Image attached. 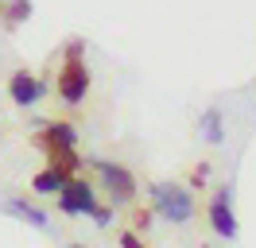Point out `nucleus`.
Wrapping results in <instances>:
<instances>
[{"label":"nucleus","instance_id":"obj_8","mask_svg":"<svg viewBox=\"0 0 256 248\" xmlns=\"http://www.w3.org/2000/svg\"><path fill=\"white\" fill-rule=\"evenodd\" d=\"M66 178H70L66 170H58V167H50V163H47L43 170H35L32 190H35V194H58V190L66 186Z\"/></svg>","mask_w":256,"mask_h":248},{"label":"nucleus","instance_id":"obj_9","mask_svg":"<svg viewBox=\"0 0 256 248\" xmlns=\"http://www.w3.org/2000/svg\"><path fill=\"white\" fill-rule=\"evenodd\" d=\"M0 20L4 28H20L32 20V0H0Z\"/></svg>","mask_w":256,"mask_h":248},{"label":"nucleus","instance_id":"obj_11","mask_svg":"<svg viewBox=\"0 0 256 248\" xmlns=\"http://www.w3.org/2000/svg\"><path fill=\"white\" fill-rule=\"evenodd\" d=\"M4 210H12V214H16L20 221H28V225H35V229H47V225H50V221H47V214H39L32 202H24V198L4 202Z\"/></svg>","mask_w":256,"mask_h":248},{"label":"nucleus","instance_id":"obj_13","mask_svg":"<svg viewBox=\"0 0 256 248\" xmlns=\"http://www.w3.org/2000/svg\"><path fill=\"white\" fill-rule=\"evenodd\" d=\"M90 217H94V221L101 225V229H109V225H112V217H116V210H112V206H101V202H97V206H94V214H90Z\"/></svg>","mask_w":256,"mask_h":248},{"label":"nucleus","instance_id":"obj_7","mask_svg":"<svg viewBox=\"0 0 256 248\" xmlns=\"http://www.w3.org/2000/svg\"><path fill=\"white\" fill-rule=\"evenodd\" d=\"M35 144L43 152H54V148H78V128L70 120H50L35 132Z\"/></svg>","mask_w":256,"mask_h":248},{"label":"nucleus","instance_id":"obj_14","mask_svg":"<svg viewBox=\"0 0 256 248\" xmlns=\"http://www.w3.org/2000/svg\"><path fill=\"white\" fill-rule=\"evenodd\" d=\"M206 178H210V163H198L190 174V186H206Z\"/></svg>","mask_w":256,"mask_h":248},{"label":"nucleus","instance_id":"obj_6","mask_svg":"<svg viewBox=\"0 0 256 248\" xmlns=\"http://www.w3.org/2000/svg\"><path fill=\"white\" fill-rule=\"evenodd\" d=\"M43 93H47V86H43V78H35L32 70H16V74L8 78V97H12L20 108H32L35 101H43Z\"/></svg>","mask_w":256,"mask_h":248},{"label":"nucleus","instance_id":"obj_12","mask_svg":"<svg viewBox=\"0 0 256 248\" xmlns=\"http://www.w3.org/2000/svg\"><path fill=\"white\" fill-rule=\"evenodd\" d=\"M47 159H50V167L66 170V174H78V167H82V159H78L74 148H54V152H47Z\"/></svg>","mask_w":256,"mask_h":248},{"label":"nucleus","instance_id":"obj_2","mask_svg":"<svg viewBox=\"0 0 256 248\" xmlns=\"http://www.w3.org/2000/svg\"><path fill=\"white\" fill-rule=\"evenodd\" d=\"M152 210L167 225H186L194 217V194L182 182H152Z\"/></svg>","mask_w":256,"mask_h":248},{"label":"nucleus","instance_id":"obj_5","mask_svg":"<svg viewBox=\"0 0 256 248\" xmlns=\"http://www.w3.org/2000/svg\"><path fill=\"white\" fill-rule=\"evenodd\" d=\"M210 229L218 232L222 240L237 236V214H233V186H218L214 198H210Z\"/></svg>","mask_w":256,"mask_h":248},{"label":"nucleus","instance_id":"obj_3","mask_svg":"<svg viewBox=\"0 0 256 248\" xmlns=\"http://www.w3.org/2000/svg\"><path fill=\"white\" fill-rule=\"evenodd\" d=\"M94 174H97V182H101V190H105V198H109L112 210L132 206V198H136V174L128 167L109 163V159H94Z\"/></svg>","mask_w":256,"mask_h":248},{"label":"nucleus","instance_id":"obj_10","mask_svg":"<svg viewBox=\"0 0 256 248\" xmlns=\"http://www.w3.org/2000/svg\"><path fill=\"white\" fill-rule=\"evenodd\" d=\"M198 136L206 140V144H222V140H225V124H222V112H218V108H206V112H202Z\"/></svg>","mask_w":256,"mask_h":248},{"label":"nucleus","instance_id":"obj_1","mask_svg":"<svg viewBox=\"0 0 256 248\" xmlns=\"http://www.w3.org/2000/svg\"><path fill=\"white\" fill-rule=\"evenodd\" d=\"M82 50H86L82 39H70L66 50H62L58 78H54V93H58L62 105H82L86 93H90V86H94V78H90V66H86V58H82Z\"/></svg>","mask_w":256,"mask_h":248},{"label":"nucleus","instance_id":"obj_15","mask_svg":"<svg viewBox=\"0 0 256 248\" xmlns=\"http://www.w3.org/2000/svg\"><path fill=\"white\" fill-rule=\"evenodd\" d=\"M120 244L124 248H144L140 244V232H120Z\"/></svg>","mask_w":256,"mask_h":248},{"label":"nucleus","instance_id":"obj_4","mask_svg":"<svg viewBox=\"0 0 256 248\" xmlns=\"http://www.w3.org/2000/svg\"><path fill=\"white\" fill-rule=\"evenodd\" d=\"M54 198H58V210H62L66 217H90L94 206H97V190H94V182H86L82 174H70L66 186Z\"/></svg>","mask_w":256,"mask_h":248}]
</instances>
